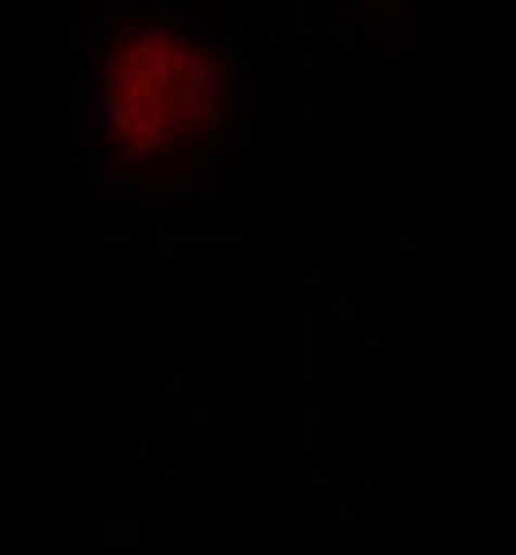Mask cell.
Wrapping results in <instances>:
<instances>
[{"mask_svg": "<svg viewBox=\"0 0 516 555\" xmlns=\"http://www.w3.org/2000/svg\"><path fill=\"white\" fill-rule=\"evenodd\" d=\"M78 117L104 190L203 198L242 164V65L164 13H126L87 61Z\"/></svg>", "mask_w": 516, "mask_h": 555, "instance_id": "obj_1", "label": "cell"}]
</instances>
